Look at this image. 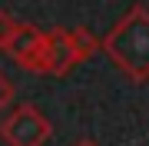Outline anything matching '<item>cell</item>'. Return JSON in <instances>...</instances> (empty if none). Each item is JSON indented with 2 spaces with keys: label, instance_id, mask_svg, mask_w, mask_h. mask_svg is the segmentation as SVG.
Wrapping results in <instances>:
<instances>
[{
  "label": "cell",
  "instance_id": "6",
  "mask_svg": "<svg viewBox=\"0 0 149 146\" xmlns=\"http://www.w3.org/2000/svg\"><path fill=\"white\" fill-rule=\"evenodd\" d=\"M7 100H10V83H7L3 76H0V106H3Z\"/></svg>",
  "mask_w": 149,
  "mask_h": 146
},
{
  "label": "cell",
  "instance_id": "1",
  "mask_svg": "<svg viewBox=\"0 0 149 146\" xmlns=\"http://www.w3.org/2000/svg\"><path fill=\"white\" fill-rule=\"evenodd\" d=\"M106 50L126 66L129 73L146 76L149 73V13L139 7L109 33Z\"/></svg>",
  "mask_w": 149,
  "mask_h": 146
},
{
  "label": "cell",
  "instance_id": "3",
  "mask_svg": "<svg viewBox=\"0 0 149 146\" xmlns=\"http://www.w3.org/2000/svg\"><path fill=\"white\" fill-rule=\"evenodd\" d=\"M76 57V50L70 47V37H63V33H53V40L47 43V63L53 66V70H63V66H70V60Z\"/></svg>",
  "mask_w": 149,
  "mask_h": 146
},
{
  "label": "cell",
  "instance_id": "5",
  "mask_svg": "<svg viewBox=\"0 0 149 146\" xmlns=\"http://www.w3.org/2000/svg\"><path fill=\"white\" fill-rule=\"evenodd\" d=\"M3 40H10V20L0 13V43H3Z\"/></svg>",
  "mask_w": 149,
  "mask_h": 146
},
{
  "label": "cell",
  "instance_id": "7",
  "mask_svg": "<svg viewBox=\"0 0 149 146\" xmlns=\"http://www.w3.org/2000/svg\"><path fill=\"white\" fill-rule=\"evenodd\" d=\"M80 146H93V143H80Z\"/></svg>",
  "mask_w": 149,
  "mask_h": 146
},
{
  "label": "cell",
  "instance_id": "2",
  "mask_svg": "<svg viewBox=\"0 0 149 146\" xmlns=\"http://www.w3.org/2000/svg\"><path fill=\"white\" fill-rule=\"evenodd\" d=\"M47 133H50L47 119H43L37 110H30V106L17 110V113L3 123V136H7L10 146H40L47 140Z\"/></svg>",
  "mask_w": 149,
  "mask_h": 146
},
{
  "label": "cell",
  "instance_id": "4",
  "mask_svg": "<svg viewBox=\"0 0 149 146\" xmlns=\"http://www.w3.org/2000/svg\"><path fill=\"white\" fill-rule=\"evenodd\" d=\"M7 47H10L17 57H27L30 50H37V47H40V33H37V30H17L13 37L7 40Z\"/></svg>",
  "mask_w": 149,
  "mask_h": 146
}]
</instances>
